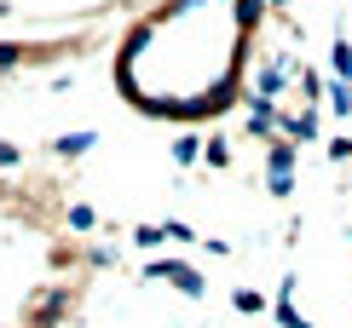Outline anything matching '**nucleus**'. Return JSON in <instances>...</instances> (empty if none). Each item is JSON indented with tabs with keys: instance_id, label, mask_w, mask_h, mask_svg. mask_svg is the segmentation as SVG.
I'll return each mask as SVG.
<instances>
[{
	"instance_id": "obj_24",
	"label": "nucleus",
	"mask_w": 352,
	"mask_h": 328,
	"mask_svg": "<svg viewBox=\"0 0 352 328\" xmlns=\"http://www.w3.org/2000/svg\"><path fill=\"white\" fill-rule=\"evenodd\" d=\"M346 121H352V115H346Z\"/></svg>"
},
{
	"instance_id": "obj_20",
	"label": "nucleus",
	"mask_w": 352,
	"mask_h": 328,
	"mask_svg": "<svg viewBox=\"0 0 352 328\" xmlns=\"http://www.w3.org/2000/svg\"><path fill=\"white\" fill-rule=\"evenodd\" d=\"M162 236H168V242H179V248H190V242H197V231H190L185 219H168V225H162Z\"/></svg>"
},
{
	"instance_id": "obj_18",
	"label": "nucleus",
	"mask_w": 352,
	"mask_h": 328,
	"mask_svg": "<svg viewBox=\"0 0 352 328\" xmlns=\"http://www.w3.org/2000/svg\"><path fill=\"white\" fill-rule=\"evenodd\" d=\"M300 98L318 110V98H324V75H318V69H300Z\"/></svg>"
},
{
	"instance_id": "obj_14",
	"label": "nucleus",
	"mask_w": 352,
	"mask_h": 328,
	"mask_svg": "<svg viewBox=\"0 0 352 328\" xmlns=\"http://www.w3.org/2000/svg\"><path fill=\"white\" fill-rule=\"evenodd\" d=\"M202 161H208V167H231V139H226V132L202 139Z\"/></svg>"
},
{
	"instance_id": "obj_8",
	"label": "nucleus",
	"mask_w": 352,
	"mask_h": 328,
	"mask_svg": "<svg viewBox=\"0 0 352 328\" xmlns=\"http://www.w3.org/2000/svg\"><path fill=\"white\" fill-rule=\"evenodd\" d=\"M283 139H295V144H318V110H312V104H300L295 115H283Z\"/></svg>"
},
{
	"instance_id": "obj_17",
	"label": "nucleus",
	"mask_w": 352,
	"mask_h": 328,
	"mask_svg": "<svg viewBox=\"0 0 352 328\" xmlns=\"http://www.w3.org/2000/svg\"><path fill=\"white\" fill-rule=\"evenodd\" d=\"M324 98H329V110H335V115H352V81H335Z\"/></svg>"
},
{
	"instance_id": "obj_4",
	"label": "nucleus",
	"mask_w": 352,
	"mask_h": 328,
	"mask_svg": "<svg viewBox=\"0 0 352 328\" xmlns=\"http://www.w3.org/2000/svg\"><path fill=\"white\" fill-rule=\"evenodd\" d=\"M144 282H173L185 300H202V294H208L202 271H197V265H179V259H151V265H144Z\"/></svg>"
},
{
	"instance_id": "obj_9",
	"label": "nucleus",
	"mask_w": 352,
	"mask_h": 328,
	"mask_svg": "<svg viewBox=\"0 0 352 328\" xmlns=\"http://www.w3.org/2000/svg\"><path fill=\"white\" fill-rule=\"evenodd\" d=\"M64 225L76 231V236L98 231V207H93V202H69V207H64Z\"/></svg>"
},
{
	"instance_id": "obj_15",
	"label": "nucleus",
	"mask_w": 352,
	"mask_h": 328,
	"mask_svg": "<svg viewBox=\"0 0 352 328\" xmlns=\"http://www.w3.org/2000/svg\"><path fill=\"white\" fill-rule=\"evenodd\" d=\"M127 242H133L139 253H156V248L168 242V236H162V225H133V231H127Z\"/></svg>"
},
{
	"instance_id": "obj_6",
	"label": "nucleus",
	"mask_w": 352,
	"mask_h": 328,
	"mask_svg": "<svg viewBox=\"0 0 352 328\" xmlns=\"http://www.w3.org/2000/svg\"><path fill=\"white\" fill-rule=\"evenodd\" d=\"M295 294H300V277H283V288H277V305H272V317L283 323V328H312V317H300Z\"/></svg>"
},
{
	"instance_id": "obj_3",
	"label": "nucleus",
	"mask_w": 352,
	"mask_h": 328,
	"mask_svg": "<svg viewBox=\"0 0 352 328\" xmlns=\"http://www.w3.org/2000/svg\"><path fill=\"white\" fill-rule=\"evenodd\" d=\"M295 69H300L295 52H272L266 64H254V75H248V98H272L277 104V98H283V86L295 81Z\"/></svg>"
},
{
	"instance_id": "obj_21",
	"label": "nucleus",
	"mask_w": 352,
	"mask_h": 328,
	"mask_svg": "<svg viewBox=\"0 0 352 328\" xmlns=\"http://www.w3.org/2000/svg\"><path fill=\"white\" fill-rule=\"evenodd\" d=\"M329 161H352V132H335L329 139Z\"/></svg>"
},
{
	"instance_id": "obj_10",
	"label": "nucleus",
	"mask_w": 352,
	"mask_h": 328,
	"mask_svg": "<svg viewBox=\"0 0 352 328\" xmlns=\"http://www.w3.org/2000/svg\"><path fill=\"white\" fill-rule=\"evenodd\" d=\"M35 58H47V52L23 47V40H0V69H18V64H35Z\"/></svg>"
},
{
	"instance_id": "obj_7",
	"label": "nucleus",
	"mask_w": 352,
	"mask_h": 328,
	"mask_svg": "<svg viewBox=\"0 0 352 328\" xmlns=\"http://www.w3.org/2000/svg\"><path fill=\"white\" fill-rule=\"evenodd\" d=\"M93 144H98V132L81 127V132H58L52 150H58V161H81V156H93Z\"/></svg>"
},
{
	"instance_id": "obj_12",
	"label": "nucleus",
	"mask_w": 352,
	"mask_h": 328,
	"mask_svg": "<svg viewBox=\"0 0 352 328\" xmlns=\"http://www.w3.org/2000/svg\"><path fill=\"white\" fill-rule=\"evenodd\" d=\"M329 69H335V81H352V40H346V35H335V47H329Z\"/></svg>"
},
{
	"instance_id": "obj_11",
	"label": "nucleus",
	"mask_w": 352,
	"mask_h": 328,
	"mask_svg": "<svg viewBox=\"0 0 352 328\" xmlns=\"http://www.w3.org/2000/svg\"><path fill=\"white\" fill-rule=\"evenodd\" d=\"M202 161V139L197 132H179V139H173V167H197Z\"/></svg>"
},
{
	"instance_id": "obj_2",
	"label": "nucleus",
	"mask_w": 352,
	"mask_h": 328,
	"mask_svg": "<svg viewBox=\"0 0 352 328\" xmlns=\"http://www.w3.org/2000/svg\"><path fill=\"white\" fill-rule=\"evenodd\" d=\"M295 161H300V144L277 132V139L266 144V196L283 202L289 190H295Z\"/></svg>"
},
{
	"instance_id": "obj_1",
	"label": "nucleus",
	"mask_w": 352,
	"mask_h": 328,
	"mask_svg": "<svg viewBox=\"0 0 352 328\" xmlns=\"http://www.w3.org/2000/svg\"><path fill=\"white\" fill-rule=\"evenodd\" d=\"M76 300H81V294L69 288V282H47V288H35V300H29L23 323H29V328H58L69 311H76Z\"/></svg>"
},
{
	"instance_id": "obj_22",
	"label": "nucleus",
	"mask_w": 352,
	"mask_h": 328,
	"mask_svg": "<svg viewBox=\"0 0 352 328\" xmlns=\"http://www.w3.org/2000/svg\"><path fill=\"white\" fill-rule=\"evenodd\" d=\"M0 167H23V150H18V144H12V139H0Z\"/></svg>"
},
{
	"instance_id": "obj_19",
	"label": "nucleus",
	"mask_w": 352,
	"mask_h": 328,
	"mask_svg": "<svg viewBox=\"0 0 352 328\" xmlns=\"http://www.w3.org/2000/svg\"><path fill=\"white\" fill-rule=\"evenodd\" d=\"M87 265H93V271H110V265H116V248H110V242H93V248H87Z\"/></svg>"
},
{
	"instance_id": "obj_16",
	"label": "nucleus",
	"mask_w": 352,
	"mask_h": 328,
	"mask_svg": "<svg viewBox=\"0 0 352 328\" xmlns=\"http://www.w3.org/2000/svg\"><path fill=\"white\" fill-rule=\"evenodd\" d=\"M231 305H237L243 317H260V311H266V294H260V288H237V294H231Z\"/></svg>"
},
{
	"instance_id": "obj_5",
	"label": "nucleus",
	"mask_w": 352,
	"mask_h": 328,
	"mask_svg": "<svg viewBox=\"0 0 352 328\" xmlns=\"http://www.w3.org/2000/svg\"><path fill=\"white\" fill-rule=\"evenodd\" d=\"M248 132L272 144L277 132H283V104H272V98H248Z\"/></svg>"
},
{
	"instance_id": "obj_23",
	"label": "nucleus",
	"mask_w": 352,
	"mask_h": 328,
	"mask_svg": "<svg viewBox=\"0 0 352 328\" xmlns=\"http://www.w3.org/2000/svg\"><path fill=\"white\" fill-rule=\"evenodd\" d=\"M202 253H214V259H231V242H226V236H208V242H202Z\"/></svg>"
},
{
	"instance_id": "obj_13",
	"label": "nucleus",
	"mask_w": 352,
	"mask_h": 328,
	"mask_svg": "<svg viewBox=\"0 0 352 328\" xmlns=\"http://www.w3.org/2000/svg\"><path fill=\"white\" fill-rule=\"evenodd\" d=\"M231 6H237V29L248 35V29H260V18H266L272 0H231Z\"/></svg>"
}]
</instances>
